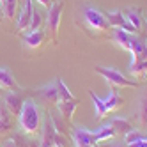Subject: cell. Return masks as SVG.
I'll return each mask as SVG.
<instances>
[{
    "instance_id": "6da1fadb",
    "label": "cell",
    "mask_w": 147,
    "mask_h": 147,
    "mask_svg": "<svg viewBox=\"0 0 147 147\" xmlns=\"http://www.w3.org/2000/svg\"><path fill=\"white\" fill-rule=\"evenodd\" d=\"M18 122H20V128H22L23 133H27V135L37 133L39 126H41V112L34 99L23 101L22 110L18 113Z\"/></svg>"
},
{
    "instance_id": "7a4b0ae2",
    "label": "cell",
    "mask_w": 147,
    "mask_h": 147,
    "mask_svg": "<svg viewBox=\"0 0 147 147\" xmlns=\"http://www.w3.org/2000/svg\"><path fill=\"white\" fill-rule=\"evenodd\" d=\"M96 73L98 75H101L105 80H107L108 85H115V87H140L136 82L129 80L128 76H124L122 73L119 69H115V67H103V66H96Z\"/></svg>"
},
{
    "instance_id": "3957f363",
    "label": "cell",
    "mask_w": 147,
    "mask_h": 147,
    "mask_svg": "<svg viewBox=\"0 0 147 147\" xmlns=\"http://www.w3.org/2000/svg\"><path fill=\"white\" fill-rule=\"evenodd\" d=\"M62 11H64V2H62V0L51 2V5L48 7V14H46V28L50 30L53 43H57V32H59V25H60Z\"/></svg>"
},
{
    "instance_id": "277c9868",
    "label": "cell",
    "mask_w": 147,
    "mask_h": 147,
    "mask_svg": "<svg viewBox=\"0 0 147 147\" xmlns=\"http://www.w3.org/2000/svg\"><path fill=\"white\" fill-rule=\"evenodd\" d=\"M83 16H85V22L90 28L94 30H108L110 28V23L107 22L105 14L99 11V9L92 7V5H87L83 9Z\"/></svg>"
},
{
    "instance_id": "5b68a950",
    "label": "cell",
    "mask_w": 147,
    "mask_h": 147,
    "mask_svg": "<svg viewBox=\"0 0 147 147\" xmlns=\"http://www.w3.org/2000/svg\"><path fill=\"white\" fill-rule=\"evenodd\" d=\"M73 142H75V147H92L96 145V131L75 128L73 129Z\"/></svg>"
},
{
    "instance_id": "8992f818",
    "label": "cell",
    "mask_w": 147,
    "mask_h": 147,
    "mask_svg": "<svg viewBox=\"0 0 147 147\" xmlns=\"http://www.w3.org/2000/svg\"><path fill=\"white\" fill-rule=\"evenodd\" d=\"M55 138H57V131H55L53 122H51L50 113H48L46 115V121L43 122V133H41L39 145L41 147H53L55 145Z\"/></svg>"
},
{
    "instance_id": "52a82bcc",
    "label": "cell",
    "mask_w": 147,
    "mask_h": 147,
    "mask_svg": "<svg viewBox=\"0 0 147 147\" xmlns=\"http://www.w3.org/2000/svg\"><path fill=\"white\" fill-rule=\"evenodd\" d=\"M32 14H34V0H25L23 4V9L22 13L18 14V20H16V25H18V30H28V25L32 22Z\"/></svg>"
},
{
    "instance_id": "ba28073f",
    "label": "cell",
    "mask_w": 147,
    "mask_h": 147,
    "mask_svg": "<svg viewBox=\"0 0 147 147\" xmlns=\"http://www.w3.org/2000/svg\"><path fill=\"white\" fill-rule=\"evenodd\" d=\"M25 99H22V96H20L18 92L14 90H9L5 96H4V107L11 112L13 115H18L20 110H22V105H23Z\"/></svg>"
},
{
    "instance_id": "9c48e42d",
    "label": "cell",
    "mask_w": 147,
    "mask_h": 147,
    "mask_svg": "<svg viewBox=\"0 0 147 147\" xmlns=\"http://www.w3.org/2000/svg\"><path fill=\"white\" fill-rule=\"evenodd\" d=\"M78 105H80L78 99L59 101V103H57V110L60 112V115H62V119H64V121H71L73 115H75V112H76V108H78Z\"/></svg>"
},
{
    "instance_id": "30bf717a",
    "label": "cell",
    "mask_w": 147,
    "mask_h": 147,
    "mask_svg": "<svg viewBox=\"0 0 147 147\" xmlns=\"http://www.w3.org/2000/svg\"><path fill=\"white\" fill-rule=\"evenodd\" d=\"M43 41H45V32H41V30H25V34H23L25 46L37 48L43 45Z\"/></svg>"
},
{
    "instance_id": "8fae6325",
    "label": "cell",
    "mask_w": 147,
    "mask_h": 147,
    "mask_svg": "<svg viewBox=\"0 0 147 147\" xmlns=\"http://www.w3.org/2000/svg\"><path fill=\"white\" fill-rule=\"evenodd\" d=\"M37 94H41L43 96V99H48V101H53V103H59V89H57V80L51 82V83H46V85L39 87L36 90Z\"/></svg>"
},
{
    "instance_id": "7c38bea8",
    "label": "cell",
    "mask_w": 147,
    "mask_h": 147,
    "mask_svg": "<svg viewBox=\"0 0 147 147\" xmlns=\"http://www.w3.org/2000/svg\"><path fill=\"white\" fill-rule=\"evenodd\" d=\"M112 39H113V43L119 45L121 48L128 50V51L131 50V39H133L131 34L124 32V30H121V28H113V36H112Z\"/></svg>"
},
{
    "instance_id": "4fadbf2b",
    "label": "cell",
    "mask_w": 147,
    "mask_h": 147,
    "mask_svg": "<svg viewBox=\"0 0 147 147\" xmlns=\"http://www.w3.org/2000/svg\"><path fill=\"white\" fill-rule=\"evenodd\" d=\"M89 96L92 98V103H94V112H96V119H105L108 115V108L105 105V99H101L99 96L94 90H89Z\"/></svg>"
},
{
    "instance_id": "5bb4252c",
    "label": "cell",
    "mask_w": 147,
    "mask_h": 147,
    "mask_svg": "<svg viewBox=\"0 0 147 147\" xmlns=\"http://www.w3.org/2000/svg\"><path fill=\"white\" fill-rule=\"evenodd\" d=\"M128 71L131 73L133 76H145L147 75V60L136 59L135 55H131V62H129Z\"/></svg>"
},
{
    "instance_id": "9a60e30c",
    "label": "cell",
    "mask_w": 147,
    "mask_h": 147,
    "mask_svg": "<svg viewBox=\"0 0 147 147\" xmlns=\"http://www.w3.org/2000/svg\"><path fill=\"white\" fill-rule=\"evenodd\" d=\"M0 89H9V90L18 89V83L7 67H0Z\"/></svg>"
},
{
    "instance_id": "2e32d148",
    "label": "cell",
    "mask_w": 147,
    "mask_h": 147,
    "mask_svg": "<svg viewBox=\"0 0 147 147\" xmlns=\"http://www.w3.org/2000/svg\"><path fill=\"white\" fill-rule=\"evenodd\" d=\"M129 53L135 55L136 59H144V60H147V43H144V41H140L138 37H135V36H133Z\"/></svg>"
},
{
    "instance_id": "e0dca14e",
    "label": "cell",
    "mask_w": 147,
    "mask_h": 147,
    "mask_svg": "<svg viewBox=\"0 0 147 147\" xmlns=\"http://www.w3.org/2000/svg\"><path fill=\"white\" fill-rule=\"evenodd\" d=\"M107 22L110 23V27L113 28H122L126 25V18H124V13L122 11H110V13H103Z\"/></svg>"
},
{
    "instance_id": "ac0fdd59",
    "label": "cell",
    "mask_w": 147,
    "mask_h": 147,
    "mask_svg": "<svg viewBox=\"0 0 147 147\" xmlns=\"http://www.w3.org/2000/svg\"><path fill=\"white\" fill-rule=\"evenodd\" d=\"M110 124H112V128L115 129V133H122V135H126L128 131L133 129L131 121L126 119V117H113V119L110 121Z\"/></svg>"
},
{
    "instance_id": "d6986e66",
    "label": "cell",
    "mask_w": 147,
    "mask_h": 147,
    "mask_svg": "<svg viewBox=\"0 0 147 147\" xmlns=\"http://www.w3.org/2000/svg\"><path fill=\"white\" fill-rule=\"evenodd\" d=\"M124 13V18L128 20V22L135 27V28H138L140 30V27H142V14H140V9L138 7H128L126 11H122Z\"/></svg>"
},
{
    "instance_id": "ffe728a7",
    "label": "cell",
    "mask_w": 147,
    "mask_h": 147,
    "mask_svg": "<svg viewBox=\"0 0 147 147\" xmlns=\"http://www.w3.org/2000/svg\"><path fill=\"white\" fill-rule=\"evenodd\" d=\"M105 105H107V108L108 112H115V110H119L122 107V96L117 92V90H112L108 94V98L105 99Z\"/></svg>"
},
{
    "instance_id": "44dd1931",
    "label": "cell",
    "mask_w": 147,
    "mask_h": 147,
    "mask_svg": "<svg viewBox=\"0 0 147 147\" xmlns=\"http://www.w3.org/2000/svg\"><path fill=\"white\" fill-rule=\"evenodd\" d=\"M115 135H117V133H115V129L112 128V124H105V126H101V128L96 131V144L98 142H105V140H110V138H113Z\"/></svg>"
},
{
    "instance_id": "7402d4cb",
    "label": "cell",
    "mask_w": 147,
    "mask_h": 147,
    "mask_svg": "<svg viewBox=\"0 0 147 147\" xmlns=\"http://www.w3.org/2000/svg\"><path fill=\"white\" fill-rule=\"evenodd\" d=\"M11 112H9L4 105H0V133H5L9 128H11V122H13V119H11Z\"/></svg>"
},
{
    "instance_id": "603a6c76",
    "label": "cell",
    "mask_w": 147,
    "mask_h": 147,
    "mask_svg": "<svg viewBox=\"0 0 147 147\" xmlns=\"http://www.w3.org/2000/svg\"><path fill=\"white\" fill-rule=\"evenodd\" d=\"M57 89H59V99L60 101H71V99H75V96L69 92L67 85L64 83V80H57Z\"/></svg>"
},
{
    "instance_id": "cb8c5ba5",
    "label": "cell",
    "mask_w": 147,
    "mask_h": 147,
    "mask_svg": "<svg viewBox=\"0 0 147 147\" xmlns=\"http://www.w3.org/2000/svg\"><path fill=\"white\" fill-rule=\"evenodd\" d=\"M13 140L16 142L18 147H41L37 142L30 140V138H25V136H23V135H20V133H16V135L13 136Z\"/></svg>"
},
{
    "instance_id": "d4e9b609",
    "label": "cell",
    "mask_w": 147,
    "mask_h": 147,
    "mask_svg": "<svg viewBox=\"0 0 147 147\" xmlns=\"http://www.w3.org/2000/svg\"><path fill=\"white\" fill-rule=\"evenodd\" d=\"M43 28V11H36L32 14V22L28 25V30H41Z\"/></svg>"
},
{
    "instance_id": "484cf974",
    "label": "cell",
    "mask_w": 147,
    "mask_h": 147,
    "mask_svg": "<svg viewBox=\"0 0 147 147\" xmlns=\"http://www.w3.org/2000/svg\"><path fill=\"white\" fill-rule=\"evenodd\" d=\"M145 136L140 133V131H136V129H131V131H128L124 135V142H126V145H129V144H135V142H140V140H144Z\"/></svg>"
},
{
    "instance_id": "4316f807",
    "label": "cell",
    "mask_w": 147,
    "mask_h": 147,
    "mask_svg": "<svg viewBox=\"0 0 147 147\" xmlns=\"http://www.w3.org/2000/svg\"><path fill=\"white\" fill-rule=\"evenodd\" d=\"M16 4H18V0H4V4H2V11L5 13L7 18H14Z\"/></svg>"
},
{
    "instance_id": "83f0119b",
    "label": "cell",
    "mask_w": 147,
    "mask_h": 147,
    "mask_svg": "<svg viewBox=\"0 0 147 147\" xmlns=\"http://www.w3.org/2000/svg\"><path fill=\"white\" fill-rule=\"evenodd\" d=\"M140 119H142V122L145 124V121H147V98H144L142 99V107H140Z\"/></svg>"
},
{
    "instance_id": "f1b7e54d",
    "label": "cell",
    "mask_w": 147,
    "mask_h": 147,
    "mask_svg": "<svg viewBox=\"0 0 147 147\" xmlns=\"http://www.w3.org/2000/svg\"><path fill=\"white\" fill-rule=\"evenodd\" d=\"M128 147H147V136L144 140H140V142H135V144H129Z\"/></svg>"
},
{
    "instance_id": "f546056e",
    "label": "cell",
    "mask_w": 147,
    "mask_h": 147,
    "mask_svg": "<svg viewBox=\"0 0 147 147\" xmlns=\"http://www.w3.org/2000/svg\"><path fill=\"white\" fill-rule=\"evenodd\" d=\"M2 147H18V145H16V142H14L13 138H9V140H5V142L2 144Z\"/></svg>"
},
{
    "instance_id": "4dcf8cb0",
    "label": "cell",
    "mask_w": 147,
    "mask_h": 147,
    "mask_svg": "<svg viewBox=\"0 0 147 147\" xmlns=\"http://www.w3.org/2000/svg\"><path fill=\"white\" fill-rule=\"evenodd\" d=\"M37 2H39L41 5H45V7H50V5H51V0H37Z\"/></svg>"
},
{
    "instance_id": "1f68e13d",
    "label": "cell",
    "mask_w": 147,
    "mask_h": 147,
    "mask_svg": "<svg viewBox=\"0 0 147 147\" xmlns=\"http://www.w3.org/2000/svg\"><path fill=\"white\" fill-rule=\"evenodd\" d=\"M110 147H126V145H122V144H115V145H110Z\"/></svg>"
},
{
    "instance_id": "d6a6232c",
    "label": "cell",
    "mask_w": 147,
    "mask_h": 147,
    "mask_svg": "<svg viewBox=\"0 0 147 147\" xmlns=\"http://www.w3.org/2000/svg\"><path fill=\"white\" fill-rule=\"evenodd\" d=\"M2 4H4V0H0V7H2Z\"/></svg>"
},
{
    "instance_id": "836d02e7",
    "label": "cell",
    "mask_w": 147,
    "mask_h": 147,
    "mask_svg": "<svg viewBox=\"0 0 147 147\" xmlns=\"http://www.w3.org/2000/svg\"><path fill=\"white\" fill-rule=\"evenodd\" d=\"M145 43H147V41H145Z\"/></svg>"
},
{
    "instance_id": "e575fe53",
    "label": "cell",
    "mask_w": 147,
    "mask_h": 147,
    "mask_svg": "<svg viewBox=\"0 0 147 147\" xmlns=\"http://www.w3.org/2000/svg\"><path fill=\"white\" fill-rule=\"evenodd\" d=\"M92 147H94V145H92Z\"/></svg>"
}]
</instances>
